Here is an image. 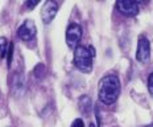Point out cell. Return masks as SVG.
<instances>
[{"instance_id":"cell-10","label":"cell","mask_w":153,"mask_h":127,"mask_svg":"<svg viewBox=\"0 0 153 127\" xmlns=\"http://www.w3.org/2000/svg\"><path fill=\"white\" fill-rule=\"evenodd\" d=\"M44 72H45V68H44L42 64H38V65L36 66V69H34V74L37 75V77H42Z\"/></svg>"},{"instance_id":"cell-2","label":"cell","mask_w":153,"mask_h":127,"mask_svg":"<svg viewBox=\"0 0 153 127\" xmlns=\"http://www.w3.org/2000/svg\"><path fill=\"white\" fill-rule=\"evenodd\" d=\"M95 57V49L92 46L78 45L74 49V65L83 73L92 70V62Z\"/></svg>"},{"instance_id":"cell-7","label":"cell","mask_w":153,"mask_h":127,"mask_svg":"<svg viewBox=\"0 0 153 127\" xmlns=\"http://www.w3.org/2000/svg\"><path fill=\"white\" fill-rule=\"evenodd\" d=\"M116 8L126 16H136L139 13V4L132 0H119Z\"/></svg>"},{"instance_id":"cell-1","label":"cell","mask_w":153,"mask_h":127,"mask_svg":"<svg viewBox=\"0 0 153 127\" xmlns=\"http://www.w3.org/2000/svg\"><path fill=\"white\" fill-rule=\"evenodd\" d=\"M99 99L104 105H112L116 102L120 94V81L117 75L107 74L99 81V89H98Z\"/></svg>"},{"instance_id":"cell-9","label":"cell","mask_w":153,"mask_h":127,"mask_svg":"<svg viewBox=\"0 0 153 127\" xmlns=\"http://www.w3.org/2000/svg\"><path fill=\"white\" fill-rule=\"evenodd\" d=\"M7 48H8V43L5 37H0V57L4 58L7 55Z\"/></svg>"},{"instance_id":"cell-12","label":"cell","mask_w":153,"mask_h":127,"mask_svg":"<svg viewBox=\"0 0 153 127\" xmlns=\"http://www.w3.org/2000/svg\"><path fill=\"white\" fill-rule=\"evenodd\" d=\"M148 90H149L151 94H153V73L149 75V78H148Z\"/></svg>"},{"instance_id":"cell-4","label":"cell","mask_w":153,"mask_h":127,"mask_svg":"<svg viewBox=\"0 0 153 127\" xmlns=\"http://www.w3.org/2000/svg\"><path fill=\"white\" fill-rule=\"evenodd\" d=\"M82 37V28L79 24L76 23H71L68 27V31H66V44L70 48H75L78 46L79 41H81Z\"/></svg>"},{"instance_id":"cell-6","label":"cell","mask_w":153,"mask_h":127,"mask_svg":"<svg viewBox=\"0 0 153 127\" xmlns=\"http://www.w3.org/2000/svg\"><path fill=\"white\" fill-rule=\"evenodd\" d=\"M57 11H58V4L56 1H45V4L41 8V19L45 24H49L50 21L56 17Z\"/></svg>"},{"instance_id":"cell-11","label":"cell","mask_w":153,"mask_h":127,"mask_svg":"<svg viewBox=\"0 0 153 127\" xmlns=\"http://www.w3.org/2000/svg\"><path fill=\"white\" fill-rule=\"evenodd\" d=\"M12 57H13V44L9 43V49H8V56H7V62H8V65L12 62Z\"/></svg>"},{"instance_id":"cell-5","label":"cell","mask_w":153,"mask_h":127,"mask_svg":"<svg viewBox=\"0 0 153 127\" xmlns=\"http://www.w3.org/2000/svg\"><path fill=\"white\" fill-rule=\"evenodd\" d=\"M36 33H37V28H36V25H34L33 20L24 21L17 29V36L23 41H27V43L33 40L34 37H36Z\"/></svg>"},{"instance_id":"cell-15","label":"cell","mask_w":153,"mask_h":127,"mask_svg":"<svg viewBox=\"0 0 153 127\" xmlns=\"http://www.w3.org/2000/svg\"><path fill=\"white\" fill-rule=\"evenodd\" d=\"M145 127H153V125H148V126H145Z\"/></svg>"},{"instance_id":"cell-3","label":"cell","mask_w":153,"mask_h":127,"mask_svg":"<svg viewBox=\"0 0 153 127\" xmlns=\"http://www.w3.org/2000/svg\"><path fill=\"white\" fill-rule=\"evenodd\" d=\"M151 58V43L145 36H140L137 41V50H136V60L143 64L148 62Z\"/></svg>"},{"instance_id":"cell-13","label":"cell","mask_w":153,"mask_h":127,"mask_svg":"<svg viewBox=\"0 0 153 127\" xmlns=\"http://www.w3.org/2000/svg\"><path fill=\"white\" fill-rule=\"evenodd\" d=\"M71 127H85V123H83V120L82 119H75L74 122H73V125H71Z\"/></svg>"},{"instance_id":"cell-8","label":"cell","mask_w":153,"mask_h":127,"mask_svg":"<svg viewBox=\"0 0 153 127\" xmlns=\"http://www.w3.org/2000/svg\"><path fill=\"white\" fill-rule=\"evenodd\" d=\"M25 90V79L21 74H16L12 82V91L15 95H21Z\"/></svg>"},{"instance_id":"cell-14","label":"cell","mask_w":153,"mask_h":127,"mask_svg":"<svg viewBox=\"0 0 153 127\" xmlns=\"http://www.w3.org/2000/svg\"><path fill=\"white\" fill-rule=\"evenodd\" d=\"M37 4H38V0H29V1L27 3V7L29 8V9H32V8L36 7Z\"/></svg>"}]
</instances>
